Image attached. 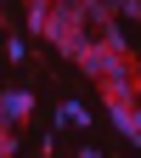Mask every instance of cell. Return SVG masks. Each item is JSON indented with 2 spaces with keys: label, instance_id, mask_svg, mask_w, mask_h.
I'll return each mask as SVG.
<instances>
[{
  "label": "cell",
  "instance_id": "obj_1",
  "mask_svg": "<svg viewBox=\"0 0 141 158\" xmlns=\"http://www.w3.org/2000/svg\"><path fill=\"white\" fill-rule=\"evenodd\" d=\"M107 118H113V130L124 141H141V96L135 102H107Z\"/></svg>",
  "mask_w": 141,
  "mask_h": 158
},
{
  "label": "cell",
  "instance_id": "obj_2",
  "mask_svg": "<svg viewBox=\"0 0 141 158\" xmlns=\"http://www.w3.org/2000/svg\"><path fill=\"white\" fill-rule=\"evenodd\" d=\"M28 113H34V96L23 85H17V90H0V124H6V130H17Z\"/></svg>",
  "mask_w": 141,
  "mask_h": 158
},
{
  "label": "cell",
  "instance_id": "obj_3",
  "mask_svg": "<svg viewBox=\"0 0 141 158\" xmlns=\"http://www.w3.org/2000/svg\"><path fill=\"white\" fill-rule=\"evenodd\" d=\"M23 23H28V34H39V40H45V23H51V0H28Z\"/></svg>",
  "mask_w": 141,
  "mask_h": 158
},
{
  "label": "cell",
  "instance_id": "obj_4",
  "mask_svg": "<svg viewBox=\"0 0 141 158\" xmlns=\"http://www.w3.org/2000/svg\"><path fill=\"white\" fill-rule=\"evenodd\" d=\"M90 11H102V17H130V0H85Z\"/></svg>",
  "mask_w": 141,
  "mask_h": 158
},
{
  "label": "cell",
  "instance_id": "obj_5",
  "mask_svg": "<svg viewBox=\"0 0 141 158\" xmlns=\"http://www.w3.org/2000/svg\"><path fill=\"white\" fill-rule=\"evenodd\" d=\"M56 118H62V124H90V113L79 107V102H62V107H56Z\"/></svg>",
  "mask_w": 141,
  "mask_h": 158
},
{
  "label": "cell",
  "instance_id": "obj_6",
  "mask_svg": "<svg viewBox=\"0 0 141 158\" xmlns=\"http://www.w3.org/2000/svg\"><path fill=\"white\" fill-rule=\"evenodd\" d=\"M17 147H23V141H17V130H6V124H0V158H11Z\"/></svg>",
  "mask_w": 141,
  "mask_h": 158
},
{
  "label": "cell",
  "instance_id": "obj_7",
  "mask_svg": "<svg viewBox=\"0 0 141 158\" xmlns=\"http://www.w3.org/2000/svg\"><path fill=\"white\" fill-rule=\"evenodd\" d=\"M130 17H135V23H141V0H130Z\"/></svg>",
  "mask_w": 141,
  "mask_h": 158
},
{
  "label": "cell",
  "instance_id": "obj_8",
  "mask_svg": "<svg viewBox=\"0 0 141 158\" xmlns=\"http://www.w3.org/2000/svg\"><path fill=\"white\" fill-rule=\"evenodd\" d=\"M79 158H102V152H96V147H79Z\"/></svg>",
  "mask_w": 141,
  "mask_h": 158
},
{
  "label": "cell",
  "instance_id": "obj_9",
  "mask_svg": "<svg viewBox=\"0 0 141 158\" xmlns=\"http://www.w3.org/2000/svg\"><path fill=\"white\" fill-rule=\"evenodd\" d=\"M39 158H51V152H45V147H39Z\"/></svg>",
  "mask_w": 141,
  "mask_h": 158
},
{
  "label": "cell",
  "instance_id": "obj_10",
  "mask_svg": "<svg viewBox=\"0 0 141 158\" xmlns=\"http://www.w3.org/2000/svg\"><path fill=\"white\" fill-rule=\"evenodd\" d=\"M51 6H56V0H51Z\"/></svg>",
  "mask_w": 141,
  "mask_h": 158
}]
</instances>
